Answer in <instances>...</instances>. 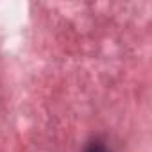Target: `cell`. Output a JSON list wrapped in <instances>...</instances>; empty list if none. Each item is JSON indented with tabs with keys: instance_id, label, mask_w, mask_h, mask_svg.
<instances>
[{
	"instance_id": "cell-1",
	"label": "cell",
	"mask_w": 152,
	"mask_h": 152,
	"mask_svg": "<svg viewBox=\"0 0 152 152\" xmlns=\"http://www.w3.org/2000/svg\"><path fill=\"white\" fill-rule=\"evenodd\" d=\"M84 152H111L107 147H104L102 143H99V141H93V143H90L88 147H86V150Z\"/></svg>"
}]
</instances>
